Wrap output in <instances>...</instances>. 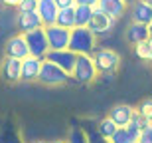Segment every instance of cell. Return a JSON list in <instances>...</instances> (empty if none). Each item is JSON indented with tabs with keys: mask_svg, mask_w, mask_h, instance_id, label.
Here are the masks:
<instances>
[{
	"mask_svg": "<svg viewBox=\"0 0 152 143\" xmlns=\"http://www.w3.org/2000/svg\"><path fill=\"white\" fill-rule=\"evenodd\" d=\"M97 38L95 32H91L89 26H73L69 36V50L75 54H95L97 50Z\"/></svg>",
	"mask_w": 152,
	"mask_h": 143,
	"instance_id": "1",
	"label": "cell"
},
{
	"mask_svg": "<svg viewBox=\"0 0 152 143\" xmlns=\"http://www.w3.org/2000/svg\"><path fill=\"white\" fill-rule=\"evenodd\" d=\"M97 66L95 60L91 54H77V62H75V68L71 72V78H73L75 84L79 86H87V84H93L97 80Z\"/></svg>",
	"mask_w": 152,
	"mask_h": 143,
	"instance_id": "2",
	"label": "cell"
},
{
	"mask_svg": "<svg viewBox=\"0 0 152 143\" xmlns=\"http://www.w3.org/2000/svg\"><path fill=\"white\" fill-rule=\"evenodd\" d=\"M71 76L65 72L63 68H59L57 64L45 60L42 62V70H39V76H38V82L42 86H48V87H57V86H63L67 84Z\"/></svg>",
	"mask_w": 152,
	"mask_h": 143,
	"instance_id": "3",
	"label": "cell"
},
{
	"mask_svg": "<svg viewBox=\"0 0 152 143\" xmlns=\"http://www.w3.org/2000/svg\"><path fill=\"white\" fill-rule=\"evenodd\" d=\"M93 60H95L97 72L103 76H113L115 72L121 66V54L111 48H101V50H95L93 54Z\"/></svg>",
	"mask_w": 152,
	"mask_h": 143,
	"instance_id": "4",
	"label": "cell"
},
{
	"mask_svg": "<svg viewBox=\"0 0 152 143\" xmlns=\"http://www.w3.org/2000/svg\"><path fill=\"white\" fill-rule=\"evenodd\" d=\"M26 42H28V48H30V54L32 56H38V58H45L48 52H50V44H48V36H45V28H36V30H30L26 32Z\"/></svg>",
	"mask_w": 152,
	"mask_h": 143,
	"instance_id": "5",
	"label": "cell"
},
{
	"mask_svg": "<svg viewBox=\"0 0 152 143\" xmlns=\"http://www.w3.org/2000/svg\"><path fill=\"white\" fill-rule=\"evenodd\" d=\"M44 28H45V36H48L50 50L69 48V36H71V30L69 28H63L59 24H50V26H44Z\"/></svg>",
	"mask_w": 152,
	"mask_h": 143,
	"instance_id": "6",
	"label": "cell"
},
{
	"mask_svg": "<svg viewBox=\"0 0 152 143\" xmlns=\"http://www.w3.org/2000/svg\"><path fill=\"white\" fill-rule=\"evenodd\" d=\"M115 24H117V18L105 14L101 8L95 6L93 18H91V22H89V30L91 32H95L97 36H105V34H109V32L115 28Z\"/></svg>",
	"mask_w": 152,
	"mask_h": 143,
	"instance_id": "7",
	"label": "cell"
},
{
	"mask_svg": "<svg viewBox=\"0 0 152 143\" xmlns=\"http://www.w3.org/2000/svg\"><path fill=\"white\" fill-rule=\"evenodd\" d=\"M45 60L57 64L59 68H63L69 76H71V72H73V68H75V62H77V54H75L73 50H69V48H63V50H50L48 56H45Z\"/></svg>",
	"mask_w": 152,
	"mask_h": 143,
	"instance_id": "8",
	"label": "cell"
},
{
	"mask_svg": "<svg viewBox=\"0 0 152 143\" xmlns=\"http://www.w3.org/2000/svg\"><path fill=\"white\" fill-rule=\"evenodd\" d=\"M4 56H10V58H18V60H24V58L30 56V48H28V42H26V36L20 32V34L8 38L4 46Z\"/></svg>",
	"mask_w": 152,
	"mask_h": 143,
	"instance_id": "9",
	"label": "cell"
},
{
	"mask_svg": "<svg viewBox=\"0 0 152 143\" xmlns=\"http://www.w3.org/2000/svg\"><path fill=\"white\" fill-rule=\"evenodd\" d=\"M0 74H2L4 82H8V84L22 82V60H18V58H10V56H4V60H2V66H0Z\"/></svg>",
	"mask_w": 152,
	"mask_h": 143,
	"instance_id": "10",
	"label": "cell"
},
{
	"mask_svg": "<svg viewBox=\"0 0 152 143\" xmlns=\"http://www.w3.org/2000/svg\"><path fill=\"white\" fill-rule=\"evenodd\" d=\"M129 12L132 22H140V24H150L152 20V4L146 0H134L132 4H129Z\"/></svg>",
	"mask_w": 152,
	"mask_h": 143,
	"instance_id": "11",
	"label": "cell"
},
{
	"mask_svg": "<svg viewBox=\"0 0 152 143\" xmlns=\"http://www.w3.org/2000/svg\"><path fill=\"white\" fill-rule=\"evenodd\" d=\"M42 62H44V58L32 56V54L28 58H24L22 60V82H38Z\"/></svg>",
	"mask_w": 152,
	"mask_h": 143,
	"instance_id": "12",
	"label": "cell"
},
{
	"mask_svg": "<svg viewBox=\"0 0 152 143\" xmlns=\"http://www.w3.org/2000/svg\"><path fill=\"white\" fill-rule=\"evenodd\" d=\"M16 26H18V30H20L22 34H26V32H30V30L42 28L44 22H42L38 10H32V12H20L18 18H16Z\"/></svg>",
	"mask_w": 152,
	"mask_h": 143,
	"instance_id": "13",
	"label": "cell"
},
{
	"mask_svg": "<svg viewBox=\"0 0 152 143\" xmlns=\"http://www.w3.org/2000/svg\"><path fill=\"white\" fill-rule=\"evenodd\" d=\"M38 14L42 18L44 26H50V24H56L57 20V12H59V6H57L56 0H38Z\"/></svg>",
	"mask_w": 152,
	"mask_h": 143,
	"instance_id": "14",
	"label": "cell"
},
{
	"mask_svg": "<svg viewBox=\"0 0 152 143\" xmlns=\"http://www.w3.org/2000/svg\"><path fill=\"white\" fill-rule=\"evenodd\" d=\"M97 8H101L105 14H109V16H113V18L118 20V18H123L124 14H126L129 2H126V0H99Z\"/></svg>",
	"mask_w": 152,
	"mask_h": 143,
	"instance_id": "15",
	"label": "cell"
},
{
	"mask_svg": "<svg viewBox=\"0 0 152 143\" xmlns=\"http://www.w3.org/2000/svg\"><path fill=\"white\" fill-rule=\"evenodd\" d=\"M148 36H150V26L148 24H140V22H132L126 28V42L136 46L140 42H146Z\"/></svg>",
	"mask_w": 152,
	"mask_h": 143,
	"instance_id": "16",
	"label": "cell"
},
{
	"mask_svg": "<svg viewBox=\"0 0 152 143\" xmlns=\"http://www.w3.org/2000/svg\"><path fill=\"white\" fill-rule=\"evenodd\" d=\"M136 107H130V105H126V103H118V105H115L113 109H111V119L117 123L118 127L123 125H129L130 119H132V115H134Z\"/></svg>",
	"mask_w": 152,
	"mask_h": 143,
	"instance_id": "17",
	"label": "cell"
},
{
	"mask_svg": "<svg viewBox=\"0 0 152 143\" xmlns=\"http://www.w3.org/2000/svg\"><path fill=\"white\" fill-rule=\"evenodd\" d=\"M138 135H140V131H136L129 125H123L115 131V135L111 137V143H136Z\"/></svg>",
	"mask_w": 152,
	"mask_h": 143,
	"instance_id": "18",
	"label": "cell"
},
{
	"mask_svg": "<svg viewBox=\"0 0 152 143\" xmlns=\"http://www.w3.org/2000/svg\"><path fill=\"white\" fill-rule=\"evenodd\" d=\"M93 12H95V6L77 4L75 6V26H89Z\"/></svg>",
	"mask_w": 152,
	"mask_h": 143,
	"instance_id": "19",
	"label": "cell"
},
{
	"mask_svg": "<svg viewBox=\"0 0 152 143\" xmlns=\"http://www.w3.org/2000/svg\"><path fill=\"white\" fill-rule=\"evenodd\" d=\"M56 24H59V26H63V28H69V30L73 28V26H75V6L59 8Z\"/></svg>",
	"mask_w": 152,
	"mask_h": 143,
	"instance_id": "20",
	"label": "cell"
},
{
	"mask_svg": "<svg viewBox=\"0 0 152 143\" xmlns=\"http://www.w3.org/2000/svg\"><path fill=\"white\" fill-rule=\"evenodd\" d=\"M97 131L101 133L103 137H107V139H111L115 135V131L118 129V125L115 123L113 119H111V115H107V117H103V119H99L97 121Z\"/></svg>",
	"mask_w": 152,
	"mask_h": 143,
	"instance_id": "21",
	"label": "cell"
},
{
	"mask_svg": "<svg viewBox=\"0 0 152 143\" xmlns=\"http://www.w3.org/2000/svg\"><path fill=\"white\" fill-rule=\"evenodd\" d=\"M67 143H89V137H87V131L83 129V125H71Z\"/></svg>",
	"mask_w": 152,
	"mask_h": 143,
	"instance_id": "22",
	"label": "cell"
},
{
	"mask_svg": "<svg viewBox=\"0 0 152 143\" xmlns=\"http://www.w3.org/2000/svg\"><path fill=\"white\" fill-rule=\"evenodd\" d=\"M83 129L87 131V137H89V143H111V139L103 137L101 133L97 131V127H93V123L87 121V125H83Z\"/></svg>",
	"mask_w": 152,
	"mask_h": 143,
	"instance_id": "23",
	"label": "cell"
},
{
	"mask_svg": "<svg viewBox=\"0 0 152 143\" xmlns=\"http://www.w3.org/2000/svg\"><path fill=\"white\" fill-rule=\"evenodd\" d=\"M134 56L142 62H150L152 60V50L148 46V42H140V44H136L134 46Z\"/></svg>",
	"mask_w": 152,
	"mask_h": 143,
	"instance_id": "24",
	"label": "cell"
},
{
	"mask_svg": "<svg viewBox=\"0 0 152 143\" xmlns=\"http://www.w3.org/2000/svg\"><path fill=\"white\" fill-rule=\"evenodd\" d=\"M136 111L144 117L146 121L152 123V97H146V99H142L138 105H136Z\"/></svg>",
	"mask_w": 152,
	"mask_h": 143,
	"instance_id": "25",
	"label": "cell"
},
{
	"mask_svg": "<svg viewBox=\"0 0 152 143\" xmlns=\"http://www.w3.org/2000/svg\"><path fill=\"white\" fill-rule=\"evenodd\" d=\"M150 121H146L144 117H142L138 111H134V115H132V119H130V123H129V127H132V129H136V131H140L144 125H148Z\"/></svg>",
	"mask_w": 152,
	"mask_h": 143,
	"instance_id": "26",
	"label": "cell"
},
{
	"mask_svg": "<svg viewBox=\"0 0 152 143\" xmlns=\"http://www.w3.org/2000/svg\"><path fill=\"white\" fill-rule=\"evenodd\" d=\"M136 143H152V123H148L140 129V135H138Z\"/></svg>",
	"mask_w": 152,
	"mask_h": 143,
	"instance_id": "27",
	"label": "cell"
},
{
	"mask_svg": "<svg viewBox=\"0 0 152 143\" xmlns=\"http://www.w3.org/2000/svg\"><path fill=\"white\" fill-rule=\"evenodd\" d=\"M16 8H18V12H32L38 8V0H20V4Z\"/></svg>",
	"mask_w": 152,
	"mask_h": 143,
	"instance_id": "28",
	"label": "cell"
},
{
	"mask_svg": "<svg viewBox=\"0 0 152 143\" xmlns=\"http://www.w3.org/2000/svg\"><path fill=\"white\" fill-rule=\"evenodd\" d=\"M59 8H67V6H75V0H56Z\"/></svg>",
	"mask_w": 152,
	"mask_h": 143,
	"instance_id": "29",
	"label": "cell"
},
{
	"mask_svg": "<svg viewBox=\"0 0 152 143\" xmlns=\"http://www.w3.org/2000/svg\"><path fill=\"white\" fill-rule=\"evenodd\" d=\"M77 4H85V6H97L99 0H75V6Z\"/></svg>",
	"mask_w": 152,
	"mask_h": 143,
	"instance_id": "30",
	"label": "cell"
},
{
	"mask_svg": "<svg viewBox=\"0 0 152 143\" xmlns=\"http://www.w3.org/2000/svg\"><path fill=\"white\" fill-rule=\"evenodd\" d=\"M4 6H12V8H16L18 4H20V0H0Z\"/></svg>",
	"mask_w": 152,
	"mask_h": 143,
	"instance_id": "31",
	"label": "cell"
},
{
	"mask_svg": "<svg viewBox=\"0 0 152 143\" xmlns=\"http://www.w3.org/2000/svg\"><path fill=\"white\" fill-rule=\"evenodd\" d=\"M51 143H67V139H56V141H51Z\"/></svg>",
	"mask_w": 152,
	"mask_h": 143,
	"instance_id": "32",
	"label": "cell"
},
{
	"mask_svg": "<svg viewBox=\"0 0 152 143\" xmlns=\"http://www.w3.org/2000/svg\"><path fill=\"white\" fill-rule=\"evenodd\" d=\"M32 143H48V141H42V139H38V141H32Z\"/></svg>",
	"mask_w": 152,
	"mask_h": 143,
	"instance_id": "33",
	"label": "cell"
},
{
	"mask_svg": "<svg viewBox=\"0 0 152 143\" xmlns=\"http://www.w3.org/2000/svg\"><path fill=\"white\" fill-rule=\"evenodd\" d=\"M148 26H150V32H152V20H150V24H148Z\"/></svg>",
	"mask_w": 152,
	"mask_h": 143,
	"instance_id": "34",
	"label": "cell"
},
{
	"mask_svg": "<svg viewBox=\"0 0 152 143\" xmlns=\"http://www.w3.org/2000/svg\"><path fill=\"white\" fill-rule=\"evenodd\" d=\"M126 2H129V4H132V2H134V0H126Z\"/></svg>",
	"mask_w": 152,
	"mask_h": 143,
	"instance_id": "35",
	"label": "cell"
},
{
	"mask_svg": "<svg viewBox=\"0 0 152 143\" xmlns=\"http://www.w3.org/2000/svg\"><path fill=\"white\" fill-rule=\"evenodd\" d=\"M146 2H152V0H146Z\"/></svg>",
	"mask_w": 152,
	"mask_h": 143,
	"instance_id": "36",
	"label": "cell"
},
{
	"mask_svg": "<svg viewBox=\"0 0 152 143\" xmlns=\"http://www.w3.org/2000/svg\"><path fill=\"white\" fill-rule=\"evenodd\" d=\"M150 4H152V2H150Z\"/></svg>",
	"mask_w": 152,
	"mask_h": 143,
	"instance_id": "37",
	"label": "cell"
}]
</instances>
